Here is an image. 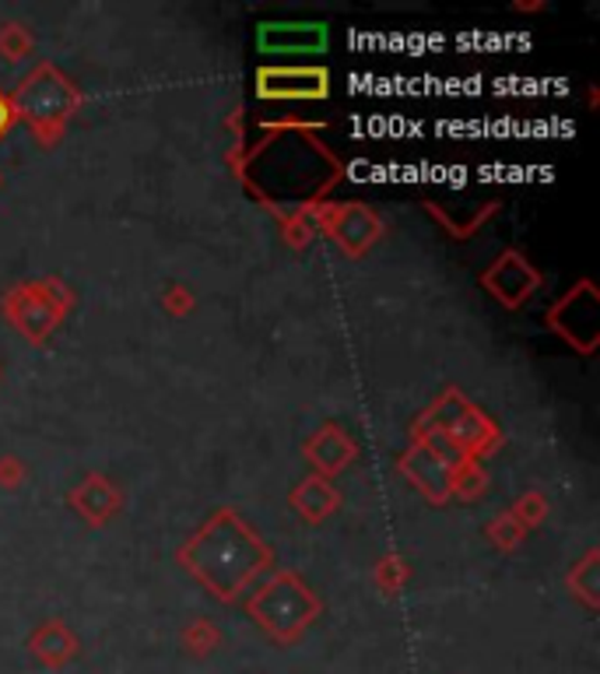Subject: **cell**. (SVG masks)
<instances>
[{
    "label": "cell",
    "mask_w": 600,
    "mask_h": 674,
    "mask_svg": "<svg viewBox=\"0 0 600 674\" xmlns=\"http://www.w3.org/2000/svg\"><path fill=\"white\" fill-rule=\"evenodd\" d=\"M256 43H261V49H267V54H320V49L327 46V25L271 22V25H261Z\"/></svg>",
    "instance_id": "1"
},
{
    "label": "cell",
    "mask_w": 600,
    "mask_h": 674,
    "mask_svg": "<svg viewBox=\"0 0 600 674\" xmlns=\"http://www.w3.org/2000/svg\"><path fill=\"white\" fill-rule=\"evenodd\" d=\"M261 98H323L327 95V71L296 68V71H261Z\"/></svg>",
    "instance_id": "2"
},
{
    "label": "cell",
    "mask_w": 600,
    "mask_h": 674,
    "mask_svg": "<svg viewBox=\"0 0 600 674\" xmlns=\"http://www.w3.org/2000/svg\"><path fill=\"white\" fill-rule=\"evenodd\" d=\"M8 120H11V113H8V106H4V103H0V130L8 127Z\"/></svg>",
    "instance_id": "3"
}]
</instances>
